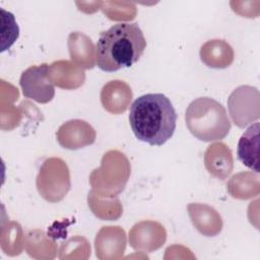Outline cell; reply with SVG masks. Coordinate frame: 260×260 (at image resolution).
<instances>
[{
	"label": "cell",
	"mask_w": 260,
	"mask_h": 260,
	"mask_svg": "<svg viewBox=\"0 0 260 260\" xmlns=\"http://www.w3.org/2000/svg\"><path fill=\"white\" fill-rule=\"evenodd\" d=\"M259 128H260V125L258 122L251 125L241 136L238 143V149H237L239 160L244 166L254 171L255 173H259V168H258Z\"/></svg>",
	"instance_id": "obj_5"
},
{
	"label": "cell",
	"mask_w": 260,
	"mask_h": 260,
	"mask_svg": "<svg viewBox=\"0 0 260 260\" xmlns=\"http://www.w3.org/2000/svg\"><path fill=\"white\" fill-rule=\"evenodd\" d=\"M145 48L146 41L137 23H117L101 32L95 46V62L103 71H118L136 63Z\"/></svg>",
	"instance_id": "obj_2"
},
{
	"label": "cell",
	"mask_w": 260,
	"mask_h": 260,
	"mask_svg": "<svg viewBox=\"0 0 260 260\" xmlns=\"http://www.w3.org/2000/svg\"><path fill=\"white\" fill-rule=\"evenodd\" d=\"M205 166L210 174L223 180L233 169L231 150L222 143L210 145L205 152Z\"/></svg>",
	"instance_id": "obj_6"
},
{
	"label": "cell",
	"mask_w": 260,
	"mask_h": 260,
	"mask_svg": "<svg viewBox=\"0 0 260 260\" xmlns=\"http://www.w3.org/2000/svg\"><path fill=\"white\" fill-rule=\"evenodd\" d=\"M48 75V64L31 66L24 70L19 80L23 95L41 104L52 101L55 95V89Z\"/></svg>",
	"instance_id": "obj_4"
},
{
	"label": "cell",
	"mask_w": 260,
	"mask_h": 260,
	"mask_svg": "<svg viewBox=\"0 0 260 260\" xmlns=\"http://www.w3.org/2000/svg\"><path fill=\"white\" fill-rule=\"evenodd\" d=\"M129 123L137 139L152 146H160L175 132L177 113L165 94L146 93L132 103Z\"/></svg>",
	"instance_id": "obj_1"
},
{
	"label": "cell",
	"mask_w": 260,
	"mask_h": 260,
	"mask_svg": "<svg viewBox=\"0 0 260 260\" xmlns=\"http://www.w3.org/2000/svg\"><path fill=\"white\" fill-rule=\"evenodd\" d=\"M186 125L202 141L222 139L231 130L225 109L211 98H198L190 103L186 110Z\"/></svg>",
	"instance_id": "obj_3"
}]
</instances>
